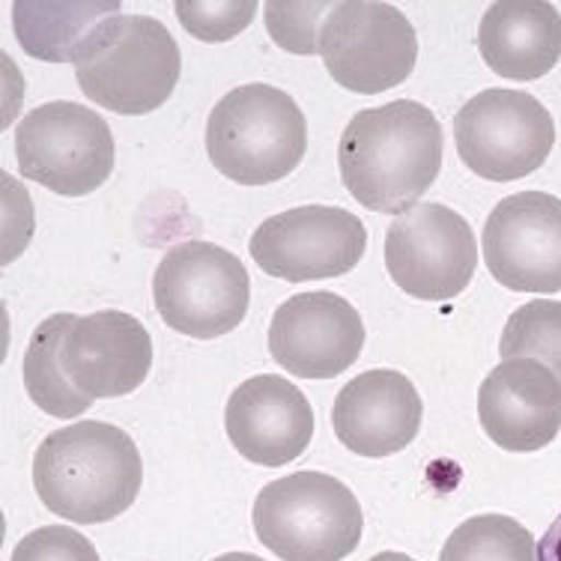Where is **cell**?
<instances>
[{
  "instance_id": "6da1fadb",
  "label": "cell",
  "mask_w": 561,
  "mask_h": 561,
  "mask_svg": "<svg viewBox=\"0 0 561 561\" xmlns=\"http://www.w3.org/2000/svg\"><path fill=\"white\" fill-rule=\"evenodd\" d=\"M443 156L439 119L412 99L358 111L346 123L337 147L346 192L386 216L419 206L443 171Z\"/></svg>"
},
{
  "instance_id": "7a4b0ae2",
  "label": "cell",
  "mask_w": 561,
  "mask_h": 561,
  "mask_svg": "<svg viewBox=\"0 0 561 561\" xmlns=\"http://www.w3.org/2000/svg\"><path fill=\"white\" fill-rule=\"evenodd\" d=\"M144 466L126 431L105 421H76L48 433L33 457V486L43 505L81 526L126 514L138 499Z\"/></svg>"
},
{
  "instance_id": "3957f363",
  "label": "cell",
  "mask_w": 561,
  "mask_h": 561,
  "mask_svg": "<svg viewBox=\"0 0 561 561\" xmlns=\"http://www.w3.org/2000/svg\"><path fill=\"white\" fill-rule=\"evenodd\" d=\"M76 81L90 102L126 117L162 108L180 81V45L150 15H111L72 55Z\"/></svg>"
},
{
  "instance_id": "277c9868",
  "label": "cell",
  "mask_w": 561,
  "mask_h": 561,
  "mask_svg": "<svg viewBox=\"0 0 561 561\" xmlns=\"http://www.w3.org/2000/svg\"><path fill=\"white\" fill-rule=\"evenodd\" d=\"M308 123L290 93L242 84L218 99L206 123V152L218 173L239 185H270L299 168Z\"/></svg>"
},
{
  "instance_id": "5b68a950",
  "label": "cell",
  "mask_w": 561,
  "mask_h": 561,
  "mask_svg": "<svg viewBox=\"0 0 561 561\" xmlns=\"http://www.w3.org/2000/svg\"><path fill=\"white\" fill-rule=\"evenodd\" d=\"M365 529L356 493L323 472L272 481L254 502L257 540L280 561H344Z\"/></svg>"
},
{
  "instance_id": "8992f818",
  "label": "cell",
  "mask_w": 561,
  "mask_h": 561,
  "mask_svg": "<svg viewBox=\"0 0 561 561\" xmlns=\"http://www.w3.org/2000/svg\"><path fill=\"white\" fill-rule=\"evenodd\" d=\"M152 299L162 320L188 337H221L249 311V272L237 254L213 242L173 245L152 275Z\"/></svg>"
},
{
  "instance_id": "52a82bcc",
  "label": "cell",
  "mask_w": 561,
  "mask_h": 561,
  "mask_svg": "<svg viewBox=\"0 0 561 561\" xmlns=\"http://www.w3.org/2000/svg\"><path fill=\"white\" fill-rule=\"evenodd\" d=\"M15 156L24 180L64 197H81L108 183L114 135L96 111L78 102H45L15 129Z\"/></svg>"
},
{
  "instance_id": "ba28073f",
  "label": "cell",
  "mask_w": 561,
  "mask_h": 561,
  "mask_svg": "<svg viewBox=\"0 0 561 561\" xmlns=\"http://www.w3.org/2000/svg\"><path fill=\"white\" fill-rule=\"evenodd\" d=\"M454 140L466 168L481 180L514 183L547 162L556 123L531 93L493 87L457 111Z\"/></svg>"
},
{
  "instance_id": "9c48e42d",
  "label": "cell",
  "mask_w": 561,
  "mask_h": 561,
  "mask_svg": "<svg viewBox=\"0 0 561 561\" xmlns=\"http://www.w3.org/2000/svg\"><path fill=\"white\" fill-rule=\"evenodd\" d=\"M320 57L337 84L374 96L403 84L419 60V36L391 3H335L320 27Z\"/></svg>"
},
{
  "instance_id": "30bf717a",
  "label": "cell",
  "mask_w": 561,
  "mask_h": 561,
  "mask_svg": "<svg viewBox=\"0 0 561 561\" xmlns=\"http://www.w3.org/2000/svg\"><path fill=\"white\" fill-rule=\"evenodd\" d=\"M386 266L400 290L421 302H445L469 287L478 266L472 227L443 204L400 213L386 233Z\"/></svg>"
},
{
  "instance_id": "8fae6325",
  "label": "cell",
  "mask_w": 561,
  "mask_h": 561,
  "mask_svg": "<svg viewBox=\"0 0 561 561\" xmlns=\"http://www.w3.org/2000/svg\"><path fill=\"white\" fill-rule=\"evenodd\" d=\"M367 249V230L337 206H299L266 218L251 237V257L280 280L337 278L356 266Z\"/></svg>"
},
{
  "instance_id": "7c38bea8",
  "label": "cell",
  "mask_w": 561,
  "mask_h": 561,
  "mask_svg": "<svg viewBox=\"0 0 561 561\" xmlns=\"http://www.w3.org/2000/svg\"><path fill=\"white\" fill-rule=\"evenodd\" d=\"M490 275L517 293L561 290V201L547 192L505 197L484 225Z\"/></svg>"
},
{
  "instance_id": "4fadbf2b",
  "label": "cell",
  "mask_w": 561,
  "mask_h": 561,
  "mask_svg": "<svg viewBox=\"0 0 561 561\" xmlns=\"http://www.w3.org/2000/svg\"><path fill=\"white\" fill-rule=\"evenodd\" d=\"M365 323L337 293H299L280 305L270 323V353L299 379H335L356 365Z\"/></svg>"
},
{
  "instance_id": "5bb4252c",
  "label": "cell",
  "mask_w": 561,
  "mask_h": 561,
  "mask_svg": "<svg viewBox=\"0 0 561 561\" xmlns=\"http://www.w3.org/2000/svg\"><path fill=\"white\" fill-rule=\"evenodd\" d=\"M481 427L505 451H540L561 431V382L535 358H507L478 389Z\"/></svg>"
},
{
  "instance_id": "9a60e30c",
  "label": "cell",
  "mask_w": 561,
  "mask_h": 561,
  "mask_svg": "<svg viewBox=\"0 0 561 561\" xmlns=\"http://www.w3.org/2000/svg\"><path fill=\"white\" fill-rule=\"evenodd\" d=\"M227 439L257 466H287L302 457L313 436V410L302 391L275 374L239 386L225 410Z\"/></svg>"
},
{
  "instance_id": "2e32d148",
  "label": "cell",
  "mask_w": 561,
  "mask_h": 561,
  "mask_svg": "<svg viewBox=\"0 0 561 561\" xmlns=\"http://www.w3.org/2000/svg\"><path fill=\"white\" fill-rule=\"evenodd\" d=\"M64 367L87 398H123L138 389L152 367L150 332L123 311L78 317L64 341Z\"/></svg>"
},
{
  "instance_id": "e0dca14e",
  "label": "cell",
  "mask_w": 561,
  "mask_h": 561,
  "mask_svg": "<svg viewBox=\"0 0 561 561\" xmlns=\"http://www.w3.org/2000/svg\"><path fill=\"white\" fill-rule=\"evenodd\" d=\"M424 403L400 370H367L337 391L332 427L337 439L362 457H389L419 436Z\"/></svg>"
},
{
  "instance_id": "ac0fdd59",
  "label": "cell",
  "mask_w": 561,
  "mask_h": 561,
  "mask_svg": "<svg viewBox=\"0 0 561 561\" xmlns=\"http://www.w3.org/2000/svg\"><path fill=\"white\" fill-rule=\"evenodd\" d=\"M484 64L511 81H535L561 60V12L540 0L493 3L478 27Z\"/></svg>"
},
{
  "instance_id": "d6986e66",
  "label": "cell",
  "mask_w": 561,
  "mask_h": 561,
  "mask_svg": "<svg viewBox=\"0 0 561 561\" xmlns=\"http://www.w3.org/2000/svg\"><path fill=\"white\" fill-rule=\"evenodd\" d=\"M111 15H119V3H12V27L19 45L31 57L48 64H72L81 39Z\"/></svg>"
},
{
  "instance_id": "ffe728a7",
  "label": "cell",
  "mask_w": 561,
  "mask_h": 561,
  "mask_svg": "<svg viewBox=\"0 0 561 561\" xmlns=\"http://www.w3.org/2000/svg\"><path fill=\"white\" fill-rule=\"evenodd\" d=\"M76 320V313H51L36 325L31 346L24 353V389L39 410L55 419H78L93 403V398H87L72 386L64 367L66 332Z\"/></svg>"
},
{
  "instance_id": "44dd1931",
  "label": "cell",
  "mask_w": 561,
  "mask_h": 561,
  "mask_svg": "<svg viewBox=\"0 0 561 561\" xmlns=\"http://www.w3.org/2000/svg\"><path fill=\"white\" fill-rule=\"evenodd\" d=\"M439 561H538V543L514 517L481 514L451 531Z\"/></svg>"
},
{
  "instance_id": "7402d4cb",
  "label": "cell",
  "mask_w": 561,
  "mask_h": 561,
  "mask_svg": "<svg viewBox=\"0 0 561 561\" xmlns=\"http://www.w3.org/2000/svg\"><path fill=\"white\" fill-rule=\"evenodd\" d=\"M499 356L502 362L535 358L561 382V302L535 299L511 313L499 341Z\"/></svg>"
},
{
  "instance_id": "603a6c76",
  "label": "cell",
  "mask_w": 561,
  "mask_h": 561,
  "mask_svg": "<svg viewBox=\"0 0 561 561\" xmlns=\"http://www.w3.org/2000/svg\"><path fill=\"white\" fill-rule=\"evenodd\" d=\"M176 19L201 43H227L245 31L254 15V0H180Z\"/></svg>"
},
{
  "instance_id": "cb8c5ba5",
  "label": "cell",
  "mask_w": 561,
  "mask_h": 561,
  "mask_svg": "<svg viewBox=\"0 0 561 561\" xmlns=\"http://www.w3.org/2000/svg\"><path fill=\"white\" fill-rule=\"evenodd\" d=\"M332 3H266V27L270 36L293 55H320V27Z\"/></svg>"
},
{
  "instance_id": "d4e9b609",
  "label": "cell",
  "mask_w": 561,
  "mask_h": 561,
  "mask_svg": "<svg viewBox=\"0 0 561 561\" xmlns=\"http://www.w3.org/2000/svg\"><path fill=\"white\" fill-rule=\"evenodd\" d=\"M10 561H99V552L76 529L43 526L19 540Z\"/></svg>"
},
{
  "instance_id": "484cf974",
  "label": "cell",
  "mask_w": 561,
  "mask_h": 561,
  "mask_svg": "<svg viewBox=\"0 0 561 561\" xmlns=\"http://www.w3.org/2000/svg\"><path fill=\"white\" fill-rule=\"evenodd\" d=\"M538 561H561V514L538 543Z\"/></svg>"
},
{
  "instance_id": "4316f807",
  "label": "cell",
  "mask_w": 561,
  "mask_h": 561,
  "mask_svg": "<svg viewBox=\"0 0 561 561\" xmlns=\"http://www.w3.org/2000/svg\"><path fill=\"white\" fill-rule=\"evenodd\" d=\"M213 561H263L257 556H251V552H227V556H218Z\"/></svg>"
},
{
  "instance_id": "83f0119b",
  "label": "cell",
  "mask_w": 561,
  "mask_h": 561,
  "mask_svg": "<svg viewBox=\"0 0 561 561\" xmlns=\"http://www.w3.org/2000/svg\"><path fill=\"white\" fill-rule=\"evenodd\" d=\"M370 561H415V559H410L407 552H379V556H374Z\"/></svg>"
}]
</instances>
